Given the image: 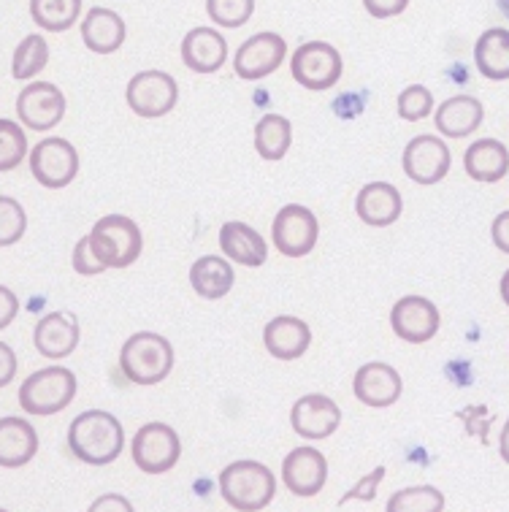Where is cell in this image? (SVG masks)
<instances>
[{"mask_svg": "<svg viewBox=\"0 0 509 512\" xmlns=\"http://www.w3.org/2000/svg\"><path fill=\"white\" fill-rule=\"evenodd\" d=\"M255 11V0H206V14L220 28H241Z\"/></svg>", "mask_w": 509, "mask_h": 512, "instance_id": "obj_34", "label": "cell"}, {"mask_svg": "<svg viewBox=\"0 0 509 512\" xmlns=\"http://www.w3.org/2000/svg\"><path fill=\"white\" fill-rule=\"evenodd\" d=\"M82 11V0H30V17L38 28L63 33L74 28Z\"/></svg>", "mask_w": 509, "mask_h": 512, "instance_id": "obj_30", "label": "cell"}, {"mask_svg": "<svg viewBox=\"0 0 509 512\" xmlns=\"http://www.w3.org/2000/svg\"><path fill=\"white\" fill-rule=\"evenodd\" d=\"M396 106L404 120L420 122L434 112V95L428 93V87H423V84H412L407 90H401Z\"/></svg>", "mask_w": 509, "mask_h": 512, "instance_id": "obj_36", "label": "cell"}, {"mask_svg": "<svg viewBox=\"0 0 509 512\" xmlns=\"http://www.w3.org/2000/svg\"><path fill=\"white\" fill-rule=\"evenodd\" d=\"M466 174L477 182H499L509 174V152L499 139H480L463 155Z\"/></svg>", "mask_w": 509, "mask_h": 512, "instance_id": "obj_26", "label": "cell"}, {"mask_svg": "<svg viewBox=\"0 0 509 512\" xmlns=\"http://www.w3.org/2000/svg\"><path fill=\"white\" fill-rule=\"evenodd\" d=\"M293 144V125L282 114H263L255 125V152L263 160H282Z\"/></svg>", "mask_w": 509, "mask_h": 512, "instance_id": "obj_29", "label": "cell"}, {"mask_svg": "<svg viewBox=\"0 0 509 512\" xmlns=\"http://www.w3.org/2000/svg\"><path fill=\"white\" fill-rule=\"evenodd\" d=\"M90 247L106 269H128L144 250L141 228L125 215H106L90 231Z\"/></svg>", "mask_w": 509, "mask_h": 512, "instance_id": "obj_4", "label": "cell"}, {"mask_svg": "<svg viewBox=\"0 0 509 512\" xmlns=\"http://www.w3.org/2000/svg\"><path fill=\"white\" fill-rule=\"evenodd\" d=\"M125 101H128L130 112L155 120L174 109L179 101V84L166 71H141L128 82Z\"/></svg>", "mask_w": 509, "mask_h": 512, "instance_id": "obj_10", "label": "cell"}, {"mask_svg": "<svg viewBox=\"0 0 509 512\" xmlns=\"http://www.w3.org/2000/svg\"><path fill=\"white\" fill-rule=\"evenodd\" d=\"M401 166L407 171V177L417 185H436L450 174L453 155L442 139L436 136H415L404 149Z\"/></svg>", "mask_w": 509, "mask_h": 512, "instance_id": "obj_14", "label": "cell"}, {"mask_svg": "<svg viewBox=\"0 0 509 512\" xmlns=\"http://www.w3.org/2000/svg\"><path fill=\"white\" fill-rule=\"evenodd\" d=\"M49 63V44L44 38L33 33V36L22 38V44L14 52V60H11V76L19 79V82H28L38 71H44Z\"/></svg>", "mask_w": 509, "mask_h": 512, "instance_id": "obj_31", "label": "cell"}, {"mask_svg": "<svg viewBox=\"0 0 509 512\" xmlns=\"http://www.w3.org/2000/svg\"><path fill=\"white\" fill-rule=\"evenodd\" d=\"M474 66L485 79L504 82L509 79V30H485L474 44Z\"/></svg>", "mask_w": 509, "mask_h": 512, "instance_id": "obj_28", "label": "cell"}, {"mask_svg": "<svg viewBox=\"0 0 509 512\" xmlns=\"http://www.w3.org/2000/svg\"><path fill=\"white\" fill-rule=\"evenodd\" d=\"M445 496L434 485H415L390 496L388 512H442Z\"/></svg>", "mask_w": 509, "mask_h": 512, "instance_id": "obj_32", "label": "cell"}, {"mask_svg": "<svg viewBox=\"0 0 509 512\" xmlns=\"http://www.w3.org/2000/svg\"><path fill=\"white\" fill-rule=\"evenodd\" d=\"M38 453V434L25 418H0V466L19 469Z\"/></svg>", "mask_w": 509, "mask_h": 512, "instance_id": "obj_24", "label": "cell"}, {"mask_svg": "<svg viewBox=\"0 0 509 512\" xmlns=\"http://www.w3.org/2000/svg\"><path fill=\"white\" fill-rule=\"evenodd\" d=\"M74 271L76 274H82V277H95V274H101L106 271L101 261H98V255L90 247V236H82L74 247Z\"/></svg>", "mask_w": 509, "mask_h": 512, "instance_id": "obj_38", "label": "cell"}, {"mask_svg": "<svg viewBox=\"0 0 509 512\" xmlns=\"http://www.w3.org/2000/svg\"><path fill=\"white\" fill-rule=\"evenodd\" d=\"M401 374L388 364H380V361H371V364H363L355 374V382H352V391L358 396L361 404L366 407H374V410H382V407H390L401 399Z\"/></svg>", "mask_w": 509, "mask_h": 512, "instance_id": "obj_17", "label": "cell"}, {"mask_svg": "<svg viewBox=\"0 0 509 512\" xmlns=\"http://www.w3.org/2000/svg\"><path fill=\"white\" fill-rule=\"evenodd\" d=\"M17 312H19L17 296H14L9 288H3V285H0V331L11 326V320L17 317Z\"/></svg>", "mask_w": 509, "mask_h": 512, "instance_id": "obj_41", "label": "cell"}, {"mask_svg": "<svg viewBox=\"0 0 509 512\" xmlns=\"http://www.w3.org/2000/svg\"><path fill=\"white\" fill-rule=\"evenodd\" d=\"M263 345L277 361H296L312 345V331L301 317L279 315L263 328Z\"/></svg>", "mask_w": 509, "mask_h": 512, "instance_id": "obj_19", "label": "cell"}, {"mask_svg": "<svg viewBox=\"0 0 509 512\" xmlns=\"http://www.w3.org/2000/svg\"><path fill=\"white\" fill-rule=\"evenodd\" d=\"M76 396V374L63 366L38 369L19 388V407L28 415H57Z\"/></svg>", "mask_w": 509, "mask_h": 512, "instance_id": "obj_5", "label": "cell"}, {"mask_svg": "<svg viewBox=\"0 0 509 512\" xmlns=\"http://www.w3.org/2000/svg\"><path fill=\"white\" fill-rule=\"evenodd\" d=\"M130 456L144 475H166L182 456V442L168 423L155 420V423H147L136 431L133 445H130Z\"/></svg>", "mask_w": 509, "mask_h": 512, "instance_id": "obj_6", "label": "cell"}, {"mask_svg": "<svg viewBox=\"0 0 509 512\" xmlns=\"http://www.w3.org/2000/svg\"><path fill=\"white\" fill-rule=\"evenodd\" d=\"M363 6H366V11H369L371 17L388 19L398 17L401 11L407 9L409 0H363Z\"/></svg>", "mask_w": 509, "mask_h": 512, "instance_id": "obj_39", "label": "cell"}, {"mask_svg": "<svg viewBox=\"0 0 509 512\" xmlns=\"http://www.w3.org/2000/svg\"><path fill=\"white\" fill-rule=\"evenodd\" d=\"M485 109L474 95H453L450 101L439 106L434 122L436 131L445 133L450 139H463L482 125Z\"/></svg>", "mask_w": 509, "mask_h": 512, "instance_id": "obj_25", "label": "cell"}, {"mask_svg": "<svg viewBox=\"0 0 509 512\" xmlns=\"http://www.w3.org/2000/svg\"><path fill=\"white\" fill-rule=\"evenodd\" d=\"M120 369L136 385H158L174 369V347L152 331L133 334L120 350Z\"/></svg>", "mask_w": 509, "mask_h": 512, "instance_id": "obj_3", "label": "cell"}, {"mask_svg": "<svg viewBox=\"0 0 509 512\" xmlns=\"http://www.w3.org/2000/svg\"><path fill=\"white\" fill-rule=\"evenodd\" d=\"M33 342L44 358H52V361L68 358L79 347V320L68 312H49L47 317L38 320Z\"/></svg>", "mask_w": 509, "mask_h": 512, "instance_id": "obj_18", "label": "cell"}, {"mask_svg": "<svg viewBox=\"0 0 509 512\" xmlns=\"http://www.w3.org/2000/svg\"><path fill=\"white\" fill-rule=\"evenodd\" d=\"M182 60L195 74H214L228 60V44L214 28H193L182 41Z\"/></svg>", "mask_w": 509, "mask_h": 512, "instance_id": "obj_21", "label": "cell"}, {"mask_svg": "<svg viewBox=\"0 0 509 512\" xmlns=\"http://www.w3.org/2000/svg\"><path fill=\"white\" fill-rule=\"evenodd\" d=\"M355 212L371 228H388L404 212V201L390 182H371L355 198Z\"/></svg>", "mask_w": 509, "mask_h": 512, "instance_id": "obj_20", "label": "cell"}, {"mask_svg": "<svg viewBox=\"0 0 509 512\" xmlns=\"http://www.w3.org/2000/svg\"><path fill=\"white\" fill-rule=\"evenodd\" d=\"M122 445H125L122 423L103 410L82 412L68 429L71 453L90 466H106L117 461L122 453Z\"/></svg>", "mask_w": 509, "mask_h": 512, "instance_id": "obj_1", "label": "cell"}, {"mask_svg": "<svg viewBox=\"0 0 509 512\" xmlns=\"http://www.w3.org/2000/svg\"><path fill=\"white\" fill-rule=\"evenodd\" d=\"M236 274H233L231 261L217 258V255H204L190 266V285L201 298L217 301L231 293Z\"/></svg>", "mask_w": 509, "mask_h": 512, "instance_id": "obj_27", "label": "cell"}, {"mask_svg": "<svg viewBox=\"0 0 509 512\" xmlns=\"http://www.w3.org/2000/svg\"><path fill=\"white\" fill-rule=\"evenodd\" d=\"M501 298H504V304L509 307V269H507V274L501 277Z\"/></svg>", "mask_w": 509, "mask_h": 512, "instance_id": "obj_45", "label": "cell"}, {"mask_svg": "<svg viewBox=\"0 0 509 512\" xmlns=\"http://www.w3.org/2000/svg\"><path fill=\"white\" fill-rule=\"evenodd\" d=\"M28 215L17 198L0 196V247H11L25 236Z\"/></svg>", "mask_w": 509, "mask_h": 512, "instance_id": "obj_35", "label": "cell"}, {"mask_svg": "<svg viewBox=\"0 0 509 512\" xmlns=\"http://www.w3.org/2000/svg\"><path fill=\"white\" fill-rule=\"evenodd\" d=\"M285 55V38L266 30V33H255L252 38H247V41L236 49L233 68H236V74H239L244 82H258V79H266L269 74H274V71L282 66Z\"/></svg>", "mask_w": 509, "mask_h": 512, "instance_id": "obj_12", "label": "cell"}, {"mask_svg": "<svg viewBox=\"0 0 509 512\" xmlns=\"http://www.w3.org/2000/svg\"><path fill=\"white\" fill-rule=\"evenodd\" d=\"M30 171L38 179V185L49 187V190L68 187L79 177V152L71 141L49 136V139L38 141L30 152Z\"/></svg>", "mask_w": 509, "mask_h": 512, "instance_id": "obj_9", "label": "cell"}, {"mask_svg": "<svg viewBox=\"0 0 509 512\" xmlns=\"http://www.w3.org/2000/svg\"><path fill=\"white\" fill-rule=\"evenodd\" d=\"M28 155V136L14 120H0V174L14 168Z\"/></svg>", "mask_w": 509, "mask_h": 512, "instance_id": "obj_33", "label": "cell"}, {"mask_svg": "<svg viewBox=\"0 0 509 512\" xmlns=\"http://www.w3.org/2000/svg\"><path fill=\"white\" fill-rule=\"evenodd\" d=\"M439 309L434 301L423 296H404L398 298L390 309V328L398 339H404L407 345H426L439 331Z\"/></svg>", "mask_w": 509, "mask_h": 512, "instance_id": "obj_11", "label": "cell"}, {"mask_svg": "<svg viewBox=\"0 0 509 512\" xmlns=\"http://www.w3.org/2000/svg\"><path fill=\"white\" fill-rule=\"evenodd\" d=\"M220 494L233 510H266L277 494V477L258 461H233L220 472Z\"/></svg>", "mask_w": 509, "mask_h": 512, "instance_id": "obj_2", "label": "cell"}, {"mask_svg": "<svg viewBox=\"0 0 509 512\" xmlns=\"http://www.w3.org/2000/svg\"><path fill=\"white\" fill-rule=\"evenodd\" d=\"M320 239V220L301 204L282 206L271 223V242L285 258H304Z\"/></svg>", "mask_w": 509, "mask_h": 512, "instance_id": "obj_7", "label": "cell"}, {"mask_svg": "<svg viewBox=\"0 0 509 512\" xmlns=\"http://www.w3.org/2000/svg\"><path fill=\"white\" fill-rule=\"evenodd\" d=\"M17 117L28 131H52L65 117L63 93L52 82L28 84L17 98Z\"/></svg>", "mask_w": 509, "mask_h": 512, "instance_id": "obj_13", "label": "cell"}, {"mask_svg": "<svg viewBox=\"0 0 509 512\" xmlns=\"http://www.w3.org/2000/svg\"><path fill=\"white\" fill-rule=\"evenodd\" d=\"M382 477H385V466H377L371 475H366L363 480H358V485L342 496L339 510H342V507H347L350 502H374V496H377V488H380Z\"/></svg>", "mask_w": 509, "mask_h": 512, "instance_id": "obj_37", "label": "cell"}, {"mask_svg": "<svg viewBox=\"0 0 509 512\" xmlns=\"http://www.w3.org/2000/svg\"><path fill=\"white\" fill-rule=\"evenodd\" d=\"M499 453H501V458H504V461L509 464V420H507V426H504V431H501Z\"/></svg>", "mask_w": 509, "mask_h": 512, "instance_id": "obj_44", "label": "cell"}, {"mask_svg": "<svg viewBox=\"0 0 509 512\" xmlns=\"http://www.w3.org/2000/svg\"><path fill=\"white\" fill-rule=\"evenodd\" d=\"M17 374V353L6 342H0V388H6Z\"/></svg>", "mask_w": 509, "mask_h": 512, "instance_id": "obj_40", "label": "cell"}, {"mask_svg": "<svg viewBox=\"0 0 509 512\" xmlns=\"http://www.w3.org/2000/svg\"><path fill=\"white\" fill-rule=\"evenodd\" d=\"M342 423V410L331 396L323 393H306L290 410V426L298 437L328 439Z\"/></svg>", "mask_w": 509, "mask_h": 512, "instance_id": "obj_16", "label": "cell"}, {"mask_svg": "<svg viewBox=\"0 0 509 512\" xmlns=\"http://www.w3.org/2000/svg\"><path fill=\"white\" fill-rule=\"evenodd\" d=\"M290 71L304 90H331L342 79L344 63L339 49L325 41H306L290 60Z\"/></svg>", "mask_w": 509, "mask_h": 512, "instance_id": "obj_8", "label": "cell"}, {"mask_svg": "<svg viewBox=\"0 0 509 512\" xmlns=\"http://www.w3.org/2000/svg\"><path fill=\"white\" fill-rule=\"evenodd\" d=\"M220 247H223L225 258L233 263H241V266H263L266 258H269V244L263 242L252 225L239 223V220H231L220 228Z\"/></svg>", "mask_w": 509, "mask_h": 512, "instance_id": "obj_23", "label": "cell"}, {"mask_svg": "<svg viewBox=\"0 0 509 512\" xmlns=\"http://www.w3.org/2000/svg\"><path fill=\"white\" fill-rule=\"evenodd\" d=\"M328 480V461L315 447H296L282 461V483L293 496L312 499Z\"/></svg>", "mask_w": 509, "mask_h": 512, "instance_id": "obj_15", "label": "cell"}, {"mask_svg": "<svg viewBox=\"0 0 509 512\" xmlns=\"http://www.w3.org/2000/svg\"><path fill=\"white\" fill-rule=\"evenodd\" d=\"M496 3H499L501 14H504V17L509 19V0H496Z\"/></svg>", "mask_w": 509, "mask_h": 512, "instance_id": "obj_46", "label": "cell"}, {"mask_svg": "<svg viewBox=\"0 0 509 512\" xmlns=\"http://www.w3.org/2000/svg\"><path fill=\"white\" fill-rule=\"evenodd\" d=\"M128 28L117 11L112 9H95L87 11V17L82 22V41L84 47L95 52V55H112L125 44Z\"/></svg>", "mask_w": 509, "mask_h": 512, "instance_id": "obj_22", "label": "cell"}, {"mask_svg": "<svg viewBox=\"0 0 509 512\" xmlns=\"http://www.w3.org/2000/svg\"><path fill=\"white\" fill-rule=\"evenodd\" d=\"M491 236L493 244H496L501 252H507L509 255V212H501V215L493 220Z\"/></svg>", "mask_w": 509, "mask_h": 512, "instance_id": "obj_42", "label": "cell"}, {"mask_svg": "<svg viewBox=\"0 0 509 512\" xmlns=\"http://www.w3.org/2000/svg\"><path fill=\"white\" fill-rule=\"evenodd\" d=\"M101 510H122V512H130L133 510V504L125 499V496H101L98 502L90 507V512H101Z\"/></svg>", "mask_w": 509, "mask_h": 512, "instance_id": "obj_43", "label": "cell"}]
</instances>
